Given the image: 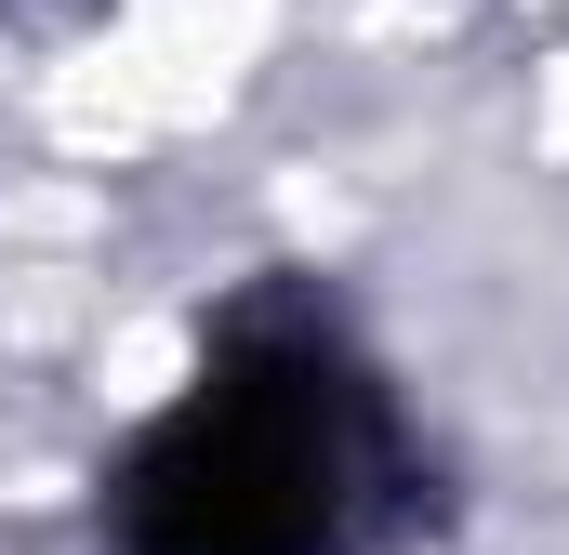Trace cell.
Masks as SVG:
<instances>
[{"label":"cell","mask_w":569,"mask_h":555,"mask_svg":"<svg viewBox=\"0 0 569 555\" xmlns=\"http://www.w3.org/2000/svg\"><path fill=\"white\" fill-rule=\"evenodd\" d=\"M398 516V423L331 317L252 304L120 476V555H371Z\"/></svg>","instance_id":"1"}]
</instances>
